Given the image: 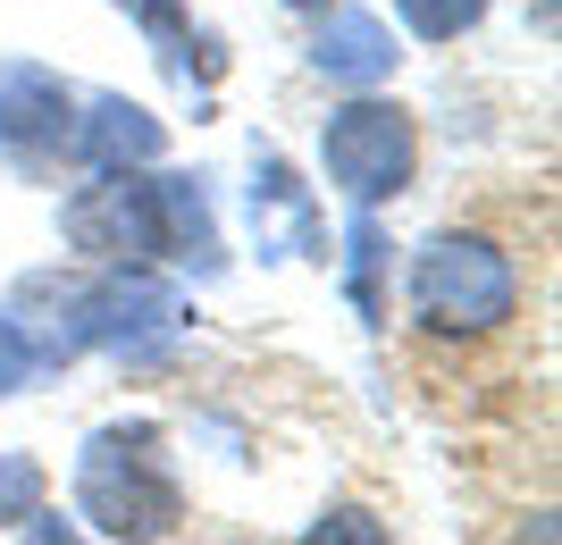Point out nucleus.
<instances>
[{"label":"nucleus","instance_id":"obj_1","mask_svg":"<svg viewBox=\"0 0 562 545\" xmlns=\"http://www.w3.org/2000/svg\"><path fill=\"white\" fill-rule=\"evenodd\" d=\"M513 261L479 236H437L412 269V310L428 328H495V319H513Z\"/></svg>","mask_w":562,"mask_h":545},{"label":"nucleus","instance_id":"obj_2","mask_svg":"<svg viewBox=\"0 0 562 545\" xmlns=\"http://www.w3.org/2000/svg\"><path fill=\"white\" fill-rule=\"evenodd\" d=\"M328 168L345 193H395L403 177H412V126H403V110H345V118L328 126Z\"/></svg>","mask_w":562,"mask_h":545},{"label":"nucleus","instance_id":"obj_3","mask_svg":"<svg viewBox=\"0 0 562 545\" xmlns=\"http://www.w3.org/2000/svg\"><path fill=\"white\" fill-rule=\"evenodd\" d=\"M487 9V0H403V18L420 25V34H453V25H470Z\"/></svg>","mask_w":562,"mask_h":545},{"label":"nucleus","instance_id":"obj_4","mask_svg":"<svg viewBox=\"0 0 562 545\" xmlns=\"http://www.w3.org/2000/svg\"><path fill=\"white\" fill-rule=\"evenodd\" d=\"M294 9H311V0H294Z\"/></svg>","mask_w":562,"mask_h":545}]
</instances>
